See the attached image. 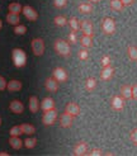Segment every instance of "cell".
Masks as SVG:
<instances>
[{
  "label": "cell",
  "instance_id": "30bf717a",
  "mask_svg": "<svg viewBox=\"0 0 137 156\" xmlns=\"http://www.w3.org/2000/svg\"><path fill=\"white\" fill-rule=\"evenodd\" d=\"M88 149H89V145L84 141H80L78 142L75 146H74V155L75 156H84L88 154Z\"/></svg>",
  "mask_w": 137,
  "mask_h": 156
},
{
  "label": "cell",
  "instance_id": "ac0fdd59",
  "mask_svg": "<svg viewBox=\"0 0 137 156\" xmlns=\"http://www.w3.org/2000/svg\"><path fill=\"white\" fill-rule=\"evenodd\" d=\"M55 108V100H53L52 98L47 97V98H44L42 100V103H41V109L43 112L46 111H50V109H53Z\"/></svg>",
  "mask_w": 137,
  "mask_h": 156
},
{
  "label": "cell",
  "instance_id": "2e32d148",
  "mask_svg": "<svg viewBox=\"0 0 137 156\" xmlns=\"http://www.w3.org/2000/svg\"><path fill=\"white\" fill-rule=\"evenodd\" d=\"M65 112L68 113L70 115H72V117H76V115L80 114V107H79V104L71 102V103H68V104L66 105Z\"/></svg>",
  "mask_w": 137,
  "mask_h": 156
},
{
  "label": "cell",
  "instance_id": "6da1fadb",
  "mask_svg": "<svg viewBox=\"0 0 137 156\" xmlns=\"http://www.w3.org/2000/svg\"><path fill=\"white\" fill-rule=\"evenodd\" d=\"M53 48H55V51L62 57H68L71 55L70 43H68L67 41H65V40H61V38H58V40L55 41V43H53Z\"/></svg>",
  "mask_w": 137,
  "mask_h": 156
},
{
  "label": "cell",
  "instance_id": "d6986e66",
  "mask_svg": "<svg viewBox=\"0 0 137 156\" xmlns=\"http://www.w3.org/2000/svg\"><path fill=\"white\" fill-rule=\"evenodd\" d=\"M9 145L13 147L14 150H20L23 146V141L19 138V136H10L9 138Z\"/></svg>",
  "mask_w": 137,
  "mask_h": 156
},
{
  "label": "cell",
  "instance_id": "f6af8a7d",
  "mask_svg": "<svg viewBox=\"0 0 137 156\" xmlns=\"http://www.w3.org/2000/svg\"><path fill=\"white\" fill-rule=\"evenodd\" d=\"M3 28V22H2V19H0V29Z\"/></svg>",
  "mask_w": 137,
  "mask_h": 156
},
{
  "label": "cell",
  "instance_id": "d4e9b609",
  "mask_svg": "<svg viewBox=\"0 0 137 156\" xmlns=\"http://www.w3.org/2000/svg\"><path fill=\"white\" fill-rule=\"evenodd\" d=\"M80 43H81V46L84 48H90L91 46H93V37L84 34L81 37V40H80Z\"/></svg>",
  "mask_w": 137,
  "mask_h": 156
},
{
  "label": "cell",
  "instance_id": "ffe728a7",
  "mask_svg": "<svg viewBox=\"0 0 137 156\" xmlns=\"http://www.w3.org/2000/svg\"><path fill=\"white\" fill-rule=\"evenodd\" d=\"M127 55L131 61H137V46L136 44H128L127 46Z\"/></svg>",
  "mask_w": 137,
  "mask_h": 156
},
{
  "label": "cell",
  "instance_id": "8fae6325",
  "mask_svg": "<svg viewBox=\"0 0 137 156\" xmlns=\"http://www.w3.org/2000/svg\"><path fill=\"white\" fill-rule=\"evenodd\" d=\"M44 88L50 93H55V91L58 90V81L53 76L52 77H47L46 81H44Z\"/></svg>",
  "mask_w": 137,
  "mask_h": 156
},
{
  "label": "cell",
  "instance_id": "7402d4cb",
  "mask_svg": "<svg viewBox=\"0 0 137 156\" xmlns=\"http://www.w3.org/2000/svg\"><path fill=\"white\" fill-rule=\"evenodd\" d=\"M20 128H22L23 133L28 135V136L33 135L34 132H36V127L33 126V124H30V123H23V124H20Z\"/></svg>",
  "mask_w": 137,
  "mask_h": 156
},
{
  "label": "cell",
  "instance_id": "d590c367",
  "mask_svg": "<svg viewBox=\"0 0 137 156\" xmlns=\"http://www.w3.org/2000/svg\"><path fill=\"white\" fill-rule=\"evenodd\" d=\"M66 4H67V0H53V5H55L56 8H58V9L65 8Z\"/></svg>",
  "mask_w": 137,
  "mask_h": 156
},
{
  "label": "cell",
  "instance_id": "bcb514c9",
  "mask_svg": "<svg viewBox=\"0 0 137 156\" xmlns=\"http://www.w3.org/2000/svg\"><path fill=\"white\" fill-rule=\"evenodd\" d=\"M0 126H2V117H0Z\"/></svg>",
  "mask_w": 137,
  "mask_h": 156
},
{
  "label": "cell",
  "instance_id": "e575fe53",
  "mask_svg": "<svg viewBox=\"0 0 137 156\" xmlns=\"http://www.w3.org/2000/svg\"><path fill=\"white\" fill-rule=\"evenodd\" d=\"M129 140H131V142L135 146H137V128L131 129V132H129Z\"/></svg>",
  "mask_w": 137,
  "mask_h": 156
},
{
  "label": "cell",
  "instance_id": "5b68a950",
  "mask_svg": "<svg viewBox=\"0 0 137 156\" xmlns=\"http://www.w3.org/2000/svg\"><path fill=\"white\" fill-rule=\"evenodd\" d=\"M30 44H32V51L36 56H42L44 53V41L42 38H34Z\"/></svg>",
  "mask_w": 137,
  "mask_h": 156
},
{
  "label": "cell",
  "instance_id": "7a4b0ae2",
  "mask_svg": "<svg viewBox=\"0 0 137 156\" xmlns=\"http://www.w3.org/2000/svg\"><path fill=\"white\" fill-rule=\"evenodd\" d=\"M12 58L15 67H24L27 64V53L22 48H14L12 51Z\"/></svg>",
  "mask_w": 137,
  "mask_h": 156
},
{
  "label": "cell",
  "instance_id": "44dd1931",
  "mask_svg": "<svg viewBox=\"0 0 137 156\" xmlns=\"http://www.w3.org/2000/svg\"><path fill=\"white\" fill-rule=\"evenodd\" d=\"M6 89L9 91H19L22 89V83L19 80H10L6 84Z\"/></svg>",
  "mask_w": 137,
  "mask_h": 156
},
{
  "label": "cell",
  "instance_id": "ee69618b",
  "mask_svg": "<svg viewBox=\"0 0 137 156\" xmlns=\"http://www.w3.org/2000/svg\"><path fill=\"white\" fill-rule=\"evenodd\" d=\"M90 3H98V2H100V0H89Z\"/></svg>",
  "mask_w": 137,
  "mask_h": 156
},
{
  "label": "cell",
  "instance_id": "7bdbcfd3",
  "mask_svg": "<svg viewBox=\"0 0 137 156\" xmlns=\"http://www.w3.org/2000/svg\"><path fill=\"white\" fill-rule=\"evenodd\" d=\"M0 156H9V154L6 151H0Z\"/></svg>",
  "mask_w": 137,
  "mask_h": 156
},
{
  "label": "cell",
  "instance_id": "d6a6232c",
  "mask_svg": "<svg viewBox=\"0 0 137 156\" xmlns=\"http://www.w3.org/2000/svg\"><path fill=\"white\" fill-rule=\"evenodd\" d=\"M78 56H79V58H80L81 61L88 60V58H89V52H88V48H83V50H80V51L78 52Z\"/></svg>",
  "mask_w": 137,
  "mask_h": 156
},
{
  "label": "cell",
  "instance_id": "3957f363",
  "mask_svg": "<svg viewBox=\"0 0 137 156\" xmlns=\"http://www.w3.org/2000/svg\"><path fill=\"white\" fill-rule=\"evenodd\" d=\"M57 119V111L55 108L53 109H50V111H46L43 113V117H42V123L44 126H52L53 123L56 122Z\"/></svg>",
  "mask_w": 137,
  "mask_h": 156
},
{
  "label": "cell",
  "instance_id": "4fadbf2b",
  "mask_svg": "<svg viewBox=\"0 0 137 156\" xmlns=\"http://www.w3.org/2000/svg\"><path fill=\"white\" fill-rule=\"evenodd\" d=\"M113 74H114V67L112 65H108V66H104L100 71V79L104 80V81H108L113 77Z\"/></svg>",
  "mask_w": 137,
  "mask_h": 156
},
{
  "label": "cell",
  "instance_id": "603a6c76",
  "mask_svg": "<svg viewBox=\"0 0 137 156\" xmlns=\"http://www.w3.org/2000/svg\"><path fill=\"white\" fill-rule=\"evenodd\" d=\"M78 9L83 14H89V13L93 12V5H91L90 2L89 3H80L79 6H78Z\"/></svg>",
  "mask_w": 137,
  "mask_h": 156
},
{
  "label": "cell",
  "instance_id": "1f68e13d",
  "mask_svg": "<svg viewBox=\"0 0 137 156\" xmlns=\"http://www.w3.org/2000/svg\"><path fill=\"white\" fill-rule=\"evenodd\" d=\"M14 33L18 34V36H23L27 33V27L23 26V24H17L14 27Z\"/></svg>",
  "mask_w": 137,
  "mask_h": 156
},
{
  "label": "cell",
  "instance_id": "83f0119b",
  "mask_svg": "<svg viewBox=\"0 0 137 156\" xmlns=\"http://www.w3.org/2000/svg\"><path fill=\"white\" fill-rule=\"evenodd\" d=\"M8 9H9V13H14V14H19L23 9V6L19 3H10L8 5Z\"/></svg>",
  "mask_w": 137,
  "mask_h": 156
},
{
  "label": "cell",
  "instance_id": "f546056e",
  "mask_svg": "<svg viewBox=\"0 0 137 156\" xmlns=\"http://www.w3.org/2000/svg\"><path fill=\"white\" fill-rule=\"evenodd\" d=\"M53 23H55L57 27H65L67 24V19L64 15H57V17H55V19H53Z\"/></svg>",
  "mask_w": 137,
  "mask_h": 156
},
{
  "label": "cell",
  "instance_id": "8d00e7d4",
  "mask_svg": "<svg viewBox=\"0 0 137 156\" xmlns=\"http://www.w3.org/2000/svg\"><path fill=\"white\" fill-rule=\"evenodd\" d=\"M86 155H89V156H102L103 155V151L100 149H93L90 152H88Z\"/></svg>",
  "mask_w": 137,
  "mask_h": 156
},
{
  "label": "cell",
  "instance_id": "9c48e42d",
  "mask_svg": "<svg viewBox=\"0 0 137 156\" xmlns=\"http://www.w3.org/2000/svg\"><path fill=\"white\" fill-rule=\"evenodd\" d=\"M80 29H81L83 34H85V36H90V37H93V34H94L93 23H91L90 20H88V19L80 22Z\"/></svg>",
  "mask_w": 137,
  "mask_h": 156
},
{
  "label": "cell",
  "instance_id": "60d3db41",
  "mask_svg": "<svg viewBox=\"0 0 137 156\" xmlns=\"http://www.w3.org/2000/svg\"><path fill=\"white\" fill-rule=\"evenodd\" d=\"M132 99L137 100V84L132 85Z\"/></svg>",
  "mask_w": 137,
  "mask_h": 156
},
{
  "label": "cell",
  "instance_id": "836d02e7",
  "mask_svg": "<svg viewBox=\"0 0 137 156\" xmlns=\"http://www.w3.org/2000/svg\"><path fill=\"white\" fill-rule=\"evenodd\" d=\"M9 133H10V136H20V135L23 133V132H22L20 126H14V127H12V128H10Z\"/></svg>",
  "mask_w": 137,
  "mask_h": 156
},
{
  "label": "cell",
  "instance_id": "52a82bcc",
  "mask_svg": "<svg viewBox=\"0 0 137 156\" xmlns=\"http://www.w3.org/2000/svg\"><path fill=\"white\" fill-rule=\"evenodd\" d=\"M22 13L24 14V17L30 20V22H34L38 19V13L36 12V9H33L30 5H24L23 6V9H22Z\"/></svg>",
  "mask_w": 137,
  "mask_h": 156
},
{
  "label": "cell",
  "instance_id": "7c38bea8",
  "mask_svg": "<svg viewBox=\"0 0 137 156\" xmlns=\"http://www.w3.org/2000/svg\"><path fill=\"white\" fill-rule=\"evenodd\" d=\"M72 122H74V117L70 115L68 113H64V114H61L60 117V126L62 127V128H68V127H71L72 126Z\"/></svg>",
  "mask_w": 137,
  "mask_h": 156
},
{
  "label": "cell",
  "instance_id": "74e56055",
  "mask_svg": "<svg viewBox=\"0 0 137 156\" xmlns=\"http://www.w3.org/2000/svg\"><path fill=\"white\" fill-rule=\"evenodd\" d=\"M6 84H8V83H6V80H5V77L0 75V91H3V90L6 89Z\"/></svg>",
  "mask_w": 137,
  "mask_h": 156
},
{
  "label": "cell",
  "instance_id": "ba28073f",
  "mask_svg": "<svg viewBox=\"0 0 137 156\" xmlns=\"http://www.w3.org/2000/svg\"><path fill=\"white\" fill-rule=\"evenodd\" d=\"M52 76L55 77V79L58 81V83H64L67 80V71L64 69V67H56V69H53V73H52Z\"/></svg>",
  "mask_w": 137,
  "mask_h": 156
},
{
  "label": "cell",
  "instance_id": "8992f818",
  "mask_svg": "<svg viewBox=\"0 0 137 156\" xmlns=\"http://www.w3.org/2000/svg\"><path fill=\"white\" fill-rule=\"evenodd\" d=\"M111 107H112L113 111L121 112L122 109L125 108V99L121 95H113L111 99Z\"/></svg>",
  "mask_w": 137,
  "mask_h": 156
},
{
  "label": "cell",
  "instance_id": "cb8c5ba5",
  "mask_svg": "<svg viewBox=\"0 0 137 156\" xmlns=\"http://www.w3.org/2000/svg\"><path fill=\"white\" fill-rule=\"evenodd\" d=\"M6 22L9 23V24H12V26H17V24H19V22H20L19 14H14V13L6 14Z\"/></svg>",
  "mask_w": 137,
  "mask_h": 156
},
{
  "label": "cell",
  "instance_id": "484cf974",
  "mask_svg": "<svg viewBox=\"0 0 137 156\" xmlns=\"http://www.w3.org/2000/svg\"><path fill=\"white\" fill-rule=\"evenodd\" d=\"M109 6H111V9L113 12H121L125 8L121 0H111V2H109Z\"/></svg>",
  "mask_w": 137,
  "mask_h": 156
},
{
  "label": "cell",
  "instance_id": "f35d334b",
  "mask_svg": "<svg viewBox=\"0 0 137 156\" xmlns=\"http://www.w3.org/2000/svg\"><path fill=\"white\" fill-rule=\"evenodd\" d=\"M102 65H103V67L111 65V57L108 56V55H105V56L102 57Z\"/></svg>",
  "mask_w": 137,
  "mask_h": 156
},
{
  "label": "cell",
  "instance_id": "b9f144b4",
  "mask_svg": "<svg viewBox=\"0 0 137 156\" xmlns=\"http://www.w3.org/2000/svg\"><path fill=\"white\" fill-rule=\"evenodd\" d=\"M122 4H123V6H129V5H132L135 3V0H121Z\"/></svg>",
  "mask_w": 137,
  "mask_h": 156
},
{
  "label": "cell",
  "instance_id": "5bb4252c",
  "mask_svg": "<svg viewBox=\"0 0 137 156\" xmlns=\"http://www.w3.org/2000/svg\"><path fill=\"white\" fill-rule=\"evenodd\" d=\"M119 93H121V97L125 100H131L132 99V85H128V84L122 85L119 89Z\"/></svg>",
  "mask_w": 137,
  "mask_h": 156
},
{
  "label": "cell",
  "instance_id": "277c9868",
  "mask_svg": "<svg viewBox=\"0 0 137 156\" xmlns=\"http://www.w3.org/2000/svg\"><path fill=\"white\" fill-rule=\"evenodd\" d=\"M102 30L105 33V34H113L114 32H116V22H114L112 18L107 17L102 20Z\"/></svg>",
  "mask_w": 137,
  "mask_h": 156
},
{
  "label": "cell",
  "instance_id": "4316f807",
  "mask_svg": "<svg viewBox=\"0 0 137 156\" xmlns=\"http://www.w3.org/2000/svg\"><path fill=\"white\" fill-rule=\"evenodd\" d=\"M95 88H97V80L94 77H88L85 81V89L88 91H93V90H95Z\"/></svg>",
  "mask_w": 137,
  "mask_h": 156
},
{
  "label": "cell",
  "instance_id": "f1b7e54d",
  "mask_svg": "<svg viewBox=\"0 0 137 156\" xmlns=\"http://www.w3.org/2000/svg\"><path fill=\"white\" fill-rule=\"evenodd\" d=\"M67 23H68V26H70L71 30H74V32H78V30L80 29V22L78 20V18L72 17V18H70V20H68Z\"/></svg>",
  "mask_w": 137,
  "mask_h": 156
},
{
  "label": "cell",
  "instance_id": "4dcf8cb0",
  "mask_svg": "<svg viewBox=\"0 0 137 156\" xmlns=\"http://www.w3.org/2000/svg\"><path fill=\"white\" fill-rule=\"evenodd\" d=\"M36 145H37V138L36 137H28V138H26L24 146L27 147V149H34Z\"/></svg>",
  "mask_w": 137,
  "mask_h": 156
},
{
  "label": "cell",
  "instance_id": "e0dca14e",
  "mask_svg": "<svg viewBox=\"0 0 137 156\" xmlns=\"http://www.w3.org/2000/svg\"><path fill=\"white\" fill-rule=\"evenodd\" d=\"M41 104L40 102H38V98L36 95H32L29 98V102H28V108H29V111L32 112V113H37L38 112V109H40Z\"/></svg>",
  "mask_w": 137,
  "mask_h": 156
},
{
  "label": "cell",
  "instance_id": "ab89813d",
  "mask_svg": "<svg viewBox=\"0 0 137 156\" xmlns=\"http://www.w3.org/2000/svg\"><path fill=\"white\" fill-rule=\"evenodd\" d=\"M68 41H70L71 43H76V41H78V38H76V32L71 30L70 34H68Z\"/></svg>",
  "mask_w": 137,
  "mask_h": 156
},
{
  "label": "cell",
  "instance_id": "9a60e30c",
  "mask_svg": "<svg viewBox=\"0 0 137 156\" xmlns=\"http://www.w3.org/2000/svg\"><path fill=\"white\" fill-rule=\"evenodd\" d=\"M9 108L13 113L20 114V113H23V111H24V104H23L20 100H13V102H10V104H9Z\"/></svg>",
  "mask_w": 137,
  "mask_h": 156
}]
</instances>
